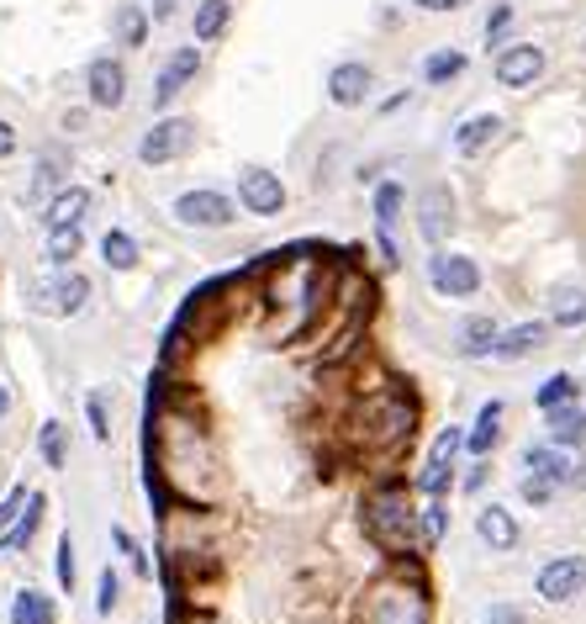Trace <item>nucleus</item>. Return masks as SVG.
Masks as SVG:
<instances>
[{
	"label": "nucleus",
	"instance_id": "nucleus-33",
	"mask_svg": "<svg viewBox=\"0 0 586 624\" xmlns=\"http://www.w3.org/2000/svg\"><path fill=\"white\" fill-rule=\"evenodd\" d=\"M534 403H539V413H549V408H565V403H576V375H549L545 386L534 392Z\"/></svg>",
	"mask_w": 586,
	"mask_h": 624
},
{
	"label": "nucleus",
	"instance_id": "nucleus-11",
	"mask_svg": "<svg viewBox=\"0 0 586 624\" xmlns=\"http://www.w3.org/2000/svg\"><path fill=\"white\" fill-rule=\"evenodd\" d=\"M365 624H429V614H423V583L412 587V593L407 587H375Z\"/></svg>",
	"mask_w": 586,
	"mask_h": 624
},
{
	"label": "nucleus",
	"instance_id": "nucleus-8",
	"mask_svg": "<svg viewBox=\"0 0 586 624\" xmlns=\"http://www.w3.org/2000/svg\"><path fill=\"white\" fill-rule=\"evenodd\" d=\"M238 217V202L233 196H222V191H186L180 202H175V222L180 228H233Z\"/></svg>",
	"mask_w": 586,
	"mask_h": 624
},
{
	"label": "nucleus",
	"instance_id": "nucleus-43",
	"mask_svg": "<svg viewBox=\"0 0 586 624\" xmlns=\"http://www.w3.org/2000/svg\"><path fill=\"white\" fill-rule=\"evenodd\" d=\"M22 502H27V487H11L5 493V502H0V535L16 524V513H22Z\"/></svg>",
	"mask_w": 586,
	"mask_h": 624
},
{
	"label": "nucleus",
	"instance_id": "nucleus-10",
	"mask_svg": "<svg viewBox=\"0 0 586 624\" xmlns=\"http://www.w3.org/2000/svg\"><path fill=\"white\" fill-rule=\"evenodd\" d=\"M460 445H466V434H460V429H444V434L433 440L429 460H423V471H418V493H423V498H444V493H449Z\"/></svg>",
	"mask_w": 586,
	"mask_h": 624
},
{
	"label": "nucleus",
	"instance_id": "nucleus-38",
	"mask_svg": "<svg viewBox=\"0 0 586 624\" xmlns=\"http://www.w3.org/2000/svg\"><path fill=\"white\" fill-rule=\"evenodd\" d=\"M117 598H122V577L106 566V572H101V583H95V609H101V614H112V609H117Z\"/></svg>",
	"mask_w": 586,
	"mask_h": 624
},
{
	"label": "nucleus",
	"instance_id": "nucleus-40",
	"mask_svg": "<svg viewBox=\"0 0 586 624\" xmlns=\"http://www.w3.org/2000/svg\"><path fill=\"white\" fill-rule=\"evenodd\" d=\"M59 583H64V593H75V540H69V530L59 540Z\"/></svg>",
	"mask_w": 586,
	"mask_h": 624
},
{
	"label": "nucleus",
	"instance_id": "nucleus-2",
	"mask_svg": "<svg viewBox=\"0 0 586 624\" xmlns=\"http://www.w3.org/2000/svg\"><path fill=\"white\" fill-rule=\"evenodd\" d=\"M195 149V123L191 117H164V123H154L143 138H138V160L149 169H164L175 165V160H186Z\"/></svg>",
	"mask_w": 586,
	"mask_h": 624
},
{
	"label": "nucleus",
	"instance_id": "nucleus-6",
	"mask_svg": "<svg viewBox=\"0 0 586 624\" xmlns=\"http://www.w3.org/2000/svg\"><path fill=\"white\" fill-rule=\"evenodd\" d=\"M238 202H243V212H254V217H280L285 212V186H280L275 169L243 165L238 169Z\"/></svg>",
	"mask_w": 586,
	"mask_h": 624
},
{
	"label": "nucleus",
	"instance_id": "nucleus-7",
	"mask_svg": "<svg viewBox=\"0 0 586 624\" xmlns=\"http://www.w3.org/2000/svg\"><path fill=\"white\" fill-rule=\"evenodd\" d=\"M195 75H201V48H195V42H180V48L164 59V69H158V80H154V112L175 106L195 85Z\"/></svg>",
	"mask_w": 586,
	"mask_h": 624
},
{
	"label": "nucleus",
	"instance_id": "nucleus-20",
	"mask_svg": "<svg viewBox=\"0 0 586 624\" xmlns=\"http://www.w3.org/2000/svg\"><path fill=\"white\" fill-rule=\"evenodd\" d=\"M545 423H549V445H560V450H582L586 445V408H576V403L549 408Z\"/></svg>",
	"mask_w": 586,
	"mask_h": 624
},
{
	"label": "nucleus",
	"instance_id": "nucleus-47",
	"mask_svg": "<svg viewBox=\"0 0 586 624\" xmlns=\"http://www.w3.org/2000/svg\"><path fill=\"white\" fill-rule=\"evenodd\" d=\"M5 154H16V127L11 123H0V160H5Z\"/></svg>",
	"mask_w": 586,
	"mask_h": 624
},
{
	"label": "nucleus",
	"instance_id": "nucleus-24",
	"mask_svg": "<svg viewBox=\"0 0 586 624\" xmlns=\"http://www.w3.org/2000/svg\"><path fill=\"white\" fill-rule=\"evenodd\" d=\"M42 508H48V498H42V493H27L16 524L0 535V550H27V545H33V535H38V524H42Z\"/></svg>",
	"mask_w": 586,
	"mask_h": 624
},
{
	"label": "nucleus",
	"instance_id": "nucleus-16",
	"mask_svg": "<svg viewBox=\"0 0 586 624\" xmlns=\"http://www.w3.org/2000/svg\"><path fill=\"white\" fill-rule=\"evenodd\" d=\"M523 466H528V476H545L555 487H571V476H576L582 460L571 456V450H560V445H528V450H523Z\"/></svg>",
	"mask_w": 586,
	"mask_h": 624
},
{
	"label": "nucleus",
	"instance_id": "nucleus-45",
	"mask_svg": "<svg viewBox=\"0 0 586 624\" xmlns=\"http://www.w3.org/2000/svg\"><path fill=\"white\" fill-rule=\"evenodd\" d=\"M180 5H186V0H154V5H149V22H175Z\"/></svg>",
	"mask_w": 586,
	"mask_h": 624
},
{
	"label": "nucleus",
	"instance_id": "nucleus-36",
	"mask_svg": "<svg viewBox=\"0 0 586 624\" xmlns=\"http://www.w3.org/2000/svg\"><path fill=\"white\" fill-rule=\"evenodd\" d=\"M444 535H449V508H444V498H429V508H423V550H433Z\"/></svg>",
	"mask_w": 586,
	"mask_h": 624
},
{
	"label": "nucleus",
	"instance_id": "nucleus-9",
	"mask_svg": "<svg viewBox=\"0 0 586 624\" xmlns=\"http://www.w3.org/2000/svg\"><path fill=\"white\" fill-rule=\"evenodd\" d=\"M534 593H539L545 603H571V598H582L586 593V556H555L549 566H539Z\"/></svg>",
	"mask_w": 586,
	"mask_h": 624
},
{
	"label": "nucleus",
	"instance_id": "nucleus-5",
	"mask_svg": "<svg viewBox=\"0 0 586 624\" xmlns=\"http://www.w3.org/2000/svg\"><path fill=\"white\" fill-rule=\"evenodd\" d=\"M365 418H370V429H365V440L370 445H396V440H407L412 434V403L402 397V392H386V397H375V403H365Z\"/></svg>",
	"mask_w": 586,
	"mask_h": 624
},
{
	"label": "nucleus",
	"instance_id": "nucleus-23",
	"mask_svg": "<svg viewBox=\"0 0 586 624\" xmlns=\"http://www.w3.org/2000/svg\"><path fill=\"white\" fill-rule=\"evenodd\" d=\"M149 27H154V22H149V11H143L138 0H122L117 11H112V38H117L122 48H143V42H149Z\"/></svg>",
	"mask_w": 586,
	"mask_h": 624
},
{
	"label": "nucleus",
	"instance_id": "nucleus-13",
	"mask_svg": "<svg viewBox=\"0 0 586 624\" xmlns=\"http://www.w3.org/2000/svg\"><path fill=\"white\" fill-rule=\"evenodd\" d=\"M497 85H508V90H528V85L545 75V48L539 42H508L502 53H497Z\"/></svg>",
	"mask_w": 586,
	"mask_h": 624
},
{
	"label": "nucleus",
	"instance_id": "nucleus-4",
	"mask_svg": "<svg viewBox=\"0 0 586 624\" xmlns=\"http://www.w3.org/2000/svg\"><path fill=\"white\" fill-rule=\"evenodd\" d=\"M429 281L438 296H449V302H470V296L481 292V265L470 259V254H433L429 259Z\"/></svg>",
	"mask_w": 586,
	"mask_h": 624
},
{
	"label": "nucleus",
	"instance_id": "nucleus-42",
	"mask_svg": "<svg viewBox=\"0 0 586 624\" xmlns=\"http://www.w3.org/2000/svg\"><path fill=\"white\" fill-rule=\"evenodd\" d=\"M523 502H534V508L555 502V482H545V476H523Z\"/></svg>",
	"mask_w": 586,
	"mask_h": 624
},
{
	"label": "nucleus",
	"instance_id": "nucleus-18",
	"mask_svg": "<svg viewBox=\"0 0 586 624\" xmlns=\"http://www.w3.org/2000/svg\"><path fill=\"white\" fill-rule=\"evenodd\" d=\"M502 397H492V403H481V413H475V423H470V434H466V450L470 456H492L497 450V440H502Z\"/></svg>",
	"mask_w": 586,
	"mask_h": 624
},
{
	"label": "nucleus",
	"instance_id": "nucleus-3",
	"mask_svg": "<svg viewBox=\"0 0 586 624\" xmlns=\"http://www.w3.org/2000/svg\"><path fill=\"white\" fill-rule=\"evenodd\" d=\"M85 95H90L95 112H122L127 106V64L112 59V53L90 59L85 64Z\"/></svg>",
	"mask_w": 586,
	"mask_h": 624
},
{
	"label": "nucleus",
	"instance_id": "nucleus-31",
	"mask_svg": "<svg viewBox=\"0 0 586 624\" xmlns=\"http://www.w3.org/2000/svg\"><path fill=\"white\" fill-rule=\"evenodd\" d=\"M402 207H407V191L386 180V186H375V233H391L396 222H402Z\"/></svg>",
	"mask_w": 586,
	"mask_h": 624
},
{
	"label": "nucleus",
	"instance_id": "nucleus-22",
	"mask_svg": "<svg viewBox=\"0 0 586 624\" xmlns=\"http://www.w3.org/2000/svg\"><path fill=\"white\" fill-rule=\"evenodd\" d=\"M85 212H90V191H85V186H64V191L42 207V222H48V228H79Z\"/></svg>",
	"mask_w": 586,
	"mask_h": 624
},
{
	"label": "nucleus",
	"instance_id": "nucleus-32",
	"mask_svg": "<svg viewBox=\"0 0 586 624\" xmlns=\"http://www.w3.org/2000/svg\"><path fill=\"white\" fill-rule=\"evenodd\" d=\"M101 259H106L112 270H138V244H132V233L106 228V233H101Z\"/></svg>",
	"mask_w": 586,
	"mask_h": 624
},
{
	"label": "nucleus",
	"instance_id": "nucleus-28",
	"mask_svg": "<svg viewBox=\"0 0 586 624\" xmlns=\"http://www.w3.org/2000/svg\"><path fill=\"white\" fill-rule=\"evenodd\" d=\"M11 624H53V603H48V593L22 587V593L11 598Z\"/></svg>",
	"mask_w": 586,
	"mask_h": 624
},
{
	"label": "nucleus",
	"instance_id": "nucleus-14",
	"mask_svg": "<svg viewBox=\"0 0 586 624\" xmlns=\"http://www.w3.org/2000/svg\"><path fill=\"white\" fill-rule=\"evenodd\" d=\"M85 302H90V281H85L79 270L59 276V281H42L38 292H33V307H38V313H53V318H75Z\"/></svg>",
	"mask_w": 586,
	"mask_h": 624
},
{
	"label": "nucleus",
	"instance_id": "nucleus-1",
	"mask_svg": "<svg viewBox=\"0 0 586 624\" xmlns=\"http://www.w3.org/2000/svg\"><path fill=\"white\" fill-rule=\"evenodd\" d=\"M365 530H370V540L381 545L386 556H412V550H423L418 508L407 502V493H402L396 482L370 498V508H365Z\"/></svg>",
	"mask_w": 586,
	"mask_h": 624
},
{
	"label": "nucleus",
	"instance_id": "nucleus-12",
	"mask_svg": "<svg viewBox=\"0 0 586 624\" xmlns=\"http://www.w3.org/2000/svg\"><path fill=\"white\" fill-rule=\"evenodd\" d=\"M370 90H375V69H370L365 59H344V64H333V69H328V101H333V106H344V112L365 106V101H370Z\"/></svg>",
	"mask_w": 586,
	"mask_h": 624
},
{
	"label": "nucleus",
	"instance_id": "nucleus-37",
	"mask_svg": "<svg viewBox=\"0 0 586 624\" xmlns=\"http://www.w3.org/2000/svg\"><path fill=\"white\" fill-rule=\"evenodd\" d=\"M112 540H117V550L122 556H127V566H132V572H138V577H149V556H143V545L132 540V535H127V530H112Z\"/></svg>",
	"mask_w": 586,
	"mask_h": 624
},
{
	"label": "nucleus",
	"instance_id": "nucleus-27",
	"mask_svg": "<svg viewBox=\"0 0 586 624\" xmlns=\"http://www.w3.org/2000/svg\"><path fill=\"white\" fill-rule=\"evenodd\" d=\"M582 323H586V292L582 286L555 292V302H549V329H582Z\"/></svg>",
	"mask_w": 586,
	"mask_h": 624
},
{
	"label": "nucleus",
	"instance_id": "nucleus-15",
	"mask_svg": "<svg viewBox=\"0 0 586 624\" xmlns=\"http://www.w3.org/2000/svg\"><path fill=\"white\" fill-rule=\"evenodd\" d=\"M418 228H423L429 244H444V239L455 233V196H449V186H429V191H423V202H418Z\"/></svg>",
	"mask_w": 586,
	"mask_h": 624
},
{
	"label": "nucleus",
	"instance_id": "nucleus-39",
	"mask_svg": "<svg viewBox=\"0 0 586 624\" xmlns=\"http://www.w3.org/2000/svg\"><path fill=\"white\" fill-rule=\"evenodd\" d=\"M85 418H90V434L106 445L112 440V418H106V397H85Z\"/></svg>",
	"mask_w": 586,
	"mask_h": 624
},
{
	"label": "nucleus",
	"instance_id": "nucleus-41",
	"mask_svg": "<svg viewBox=\"0 0 586 624\" xmlns=\"http://www.w3.org/2000/svg\"><path fill=\"white\" fill-rule=\"evenodd\" d=\"M508 22H512V5H508V0H497V5H492V16H486V42L508 38Z\"/></svg>",
	"mask_w": 586,
	"mask_h": 624
},
{
	"label": "nucleus",
	"instance_id": "nucleus-34",
	"mask_svg": "<svg viewBox=\"0 0 586 624\" xmlns=\"http://www.w3.org/2000/svg\"><path fill=\"white\" fill-rule=\"evenodd\" d=\"M38 450H42V460H48L53 471H64V466H69V445H64V423H42Z\"/></svg>",
	"mask_w": 586,
	"mask_h": 624
},
{
	"label": "nucleus",
	"instance_id": "nucleus-26",
	"mask_svg": "<svg viewBox=\"0 0 586 624\" xmlns=\"http://www.w3.org/2000/svg\"><path fill=\"white\" fill-rule=\"evenodd\" d=\"M233 22V0H195V42H217Z\"/></svg>",
	"mask_w": 586,
	"mask_h": 624
},
{
	"label": "nucleus",
	"instance_id": "nucleus-19",
	"mask_svg": "<svg viewBox=\"0 0 586 624\" xmlns=\"http://www.w3.org/2000/svg\"><path fill=\"white\" fill-rule=\"evenodd\" d=\"M497 132H502V117H497V112H475V117H466V123L455 127V154L470 160V154L492 149V143H497Z\"/></svg>",
	"mask_w": 586,
	"mask_h": 624
},
{
	"label": "nucleus",
	"instance_id": "nucleus-29",
	"mask_svg": "<svg viewBox=\"0 0 586 624\" xmlns=\"http://www.w3.org/2000/svg\"><path fill=\"white\" fill-rule=\"evenodd\" d=\"M497 323H492V318H470L466 329H460V355H466V360H486V355H492V344H497Z\"/></svg>",
	"mask_w": 586,
	"mask_h": 624
},
{
	"label": "nucleus",
	"instance_id": "nucleus-44",
	"mask_svg": "<svg viewBox=\"0 0 586 624\" xmlns=\"http://www.w3.org/2000/svg\"><path fill=\"white\" fill-rule=\"evenodd\" d=\"M486 624H523V609H512V603H492V609H486Z\"/></svg>",
	"mask_w": 586,
	"mask_h": 624
},
{
	"label": "nucleus",
	"instance_id": "nucleus-30",
	"mask_svg": "<svg viewBox=\"0 0 586 624\" xmlns=\"http://www.w3.org/2000/svg\"><path fill=\"white\" fill-rule=\"evenodd\" d=\"M460 75H466V53L460 48H438V53L423 59V80L429 85H449V80H460Z\"/></svg>",
	"mask_w": 586,
	"mask_h": 624
},
{
	"label": "nucleus",
	"instance_id": "nucleus-35",
	"mask_svg": "<svg viewBox=\"0 0 586 624\" xmlns=\"http://www.w3.org/2000/svg\"><path fill=\"white\" fill-rule=\"evenodd\" d=\"M79 244H85L79 228H48V259H53V265H69L79 254Z\"/></svg>",
	"mask_w": 586,
	"mask_h": 624
},
{
	"label": "nucleus",
	"instance_id": "nucleus-21",
	"mask_svg": "<svg viewBox=\"0 0 586 624\" xmlns=\"http://www.w3.org/2000/svg\"><path fill=\"white\" fill-rule=\"evenodd\" d=\"M545 344H549V323H518L512 333H497L492 355H497V360H523V355H534V349H545Z\"/></svg>",
	"mask_w": 586,
	"mask_h": 624
},
{
	"label": "nucleus",
	"instance_id": "nucleus-46",
	"mask_svg": "<svg viewBox=\"0 0 586 624\" xmlns=\"http://www.w3.org/2000/svg\"><path fill=\"white\" fill-rule=\"evenodd\" d=\"M407 5H418V11H433V16H438V11H466L470 0H407Z\"/></svg>",
	"mask_w": 586,
	"mask_h": 624
},
{
	"label": "nucleus",
	"instance_id": "nucleus-17",
	"mask_svg": "<svg viewBox=\"0 0 586 624\" xmlns=\"http://www.w3.org/2000/svg\"><path fill=\"white\" fill-rule=\"evenodd\" d=\"M475 535H481V545H492V550H512L518 545V519H512L502 502H481V513H475Z\"/></svg>",
	"mask_w": 586,
	"mask_h": 624
},
{
	"label": "nucleus",
	"instance_id": "nucleus-25",
	"mask_svg": "<svg viewBox=\"0 0 586 624\" xmlns=\"http://www.w3.org/2000/svg\"><path fill=\"white\" fill-rule=\"evenodd\" d=\"M69 180H64V165H59V154H42L38 169H33V186H27V202L33 207H48L59 191H64Z\"/></svg>",
	"mask_w": 586,
	"mask_h": 624
},
{
	"label": "nucleus",
	"instance_id": "nucleus-48",
	"mask_svg": "<svg viewBox=\"0 0 586 624\" xmlns=\"http://www.w3.org/2000/svg\"><path fill=\"white\" fill-rule=\"evenodd\" d=\"M5 408H11V392H5V386H0V418H5Z\"/></svg>",
	"mask_w": 586,
	"mask_h": 624
}]
</instances>
